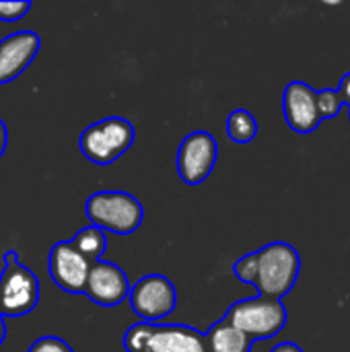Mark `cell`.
<instances>
[{"instance_id": "obj_1", "label": "cell", "mask_w": 350, "mask_h": 352, "mask_svg": "<svg viewBox=\"0 0 350 352\" xmlns=\"http://www.w3.org/2000/svg\"><path fill=\"white\" fill-rule=\"evenodd\" d=\"M301 270V258L297 250L285 241H274L256 252V274L254 287L260 297L281 299L297 283Z\"/></svg>"}, {"instance_id": "obj_2", "label": "cell", "mask_w": 350, "mask_h": 352, "mask_svg": "<svg viewBox=\"0 0 350 352\" xmlns=\"http://www.w3.org/2000/svg\"><path fill=\"white\" fill-rule=\"evenodd\" d=\"M126 352H208L206 338L192 326H163L140 322L124 336Z\"/></svg>"}, {"instance_id": "obj_3", "label": "cell", "mask_w": 350, "mask_h": 352, "mask_svg": "<svg viewBox=\"0 0 350 352\" xmlns=\"http://www.w3.org/2000/svg\"><path fill=\"white\" fill-rule=\"evenodd\" d=\"M87 217L101 231L130 235L142 225L144 208L128 192H95L87 200Z\"/></svg>"}, {"instance_id": "obj_4", "label": "cell", "mask_w": 350, "mask_h": 352, "mask_svg": "<svg viewBox=\"0 0 350 352\" xmlns=\"http://www.w3.org/2000/svg\"><path fill=\"white\" fill-rule=\"evenodd\" d=\"M134 142V126L124 118H105L83 130L80 153L95 165H109L120 159Z\"/></svg>"}, {"instance_id": "obj_5", "label": "cell", "mask_w": 350, "mask_h": 352, "mask_svg": "<svg viewBox=\"0 0 350 352\" xmlns=\"http://www.w3.org/2000/svg\"><path fill=\"white\" fill-rule=\"evenodd\" d=\"M39 301L37 276L19 262L14 252L4 254V268L0 274V316L21 318L35 309Z\"/></svg>"}, {"instance_id": "obj_6", "label": "cell", "mask_w": 350, "mask_h": 352, "mask_svg": "<svg viewBox=\"0 0 350 352\" xmlns=\"http://www.w3.org/2000/svg\"><path fill=\"white\" fill-rule=\"evenodd\" d=\"M225 320L233 324L237 330H241L252 340L272 338L276 336L285 324H287V309L281 299H268V297H256L248 301L233 303Z\"/></svg>"}, {"instance_id": "obj_7", "label": "cell", "mask_w": 350, "mask_h": 352, "mask_svg": "<svg viewBox=\"0 0 350 352\" xmlns=\"http://www.w3.org/2000/svg\"><path fill=\"white\" fill-rule=\"evenodd\" d=\"M128 301L134 314L142 322L155 324L167 318L169 314H173L177 305V295H175L173 283L167 276L149 274V276H142L134 287H130Z\"/></svg>"}, {"instance_id": "obj_8", "label": "cell", "mask_w": 350, "mask_h": 352, "mask_svg": "<svg viewBox=\"0 0 350 352\" xmlns=\"http://www.w3.org/2000/svg\"><path fill=\"white\" fill-rule=\"evenodd\" d=\"M219 157V146L212 134L198 130L188 134L177 151V175L188 186H198L206 182L212 173Z\"/></svg>"}, {"instance_id": "obj_9", "label": "cell", "mask_w": 350, "mask_h": 352, "mask_svg": "<svg viewBox=\"0 0 350 352\" xmlns=\"http://www.w3.org/2000/svg\"><path fill=\"white\" fill-rule=\"evenodd\" d=\"M47 270L52 280L62 291L72 295H83L91 270V262L70 241H60L50 252Z\"/></svg>"}, {"instance_id": "obj_10", "label": "cell", "mask_w": 350, "mask_h": 352, "mask_svg": "<svg viewBox=\"0 0 350 352\" xmlns=\"http://www.w3.org/2000/svg\"><path fill=\"white\" fill-rule=\"evenodd\" d=\"M85 295L101 307L120 305L130 295L128 276L120 266L105 260H97L91 264L85 285Z\"/></svg>"}, {"instance_id": "obj_11", "label": "cell", "mask_w": 350, "mask_h": 352, "mask_svg": "<svg viewBox=\"0 0 350 352\" xmlns=\"http://www.w3.org/2000/svg\"><path fill=\"white\" fill-rule=\"evenodd\" d=\"M39 45V35L33 31H17L0 39V85L23 74L37 56Z\"/></svg>"}, {"instance_id": "obj_12", "label": "cell", "mask_w": 350, "mask_h": 352, "mask_svg": "<svg viewBox=\"0 0 350 352\" xmlns=\"http://www.w3.org/2000/svg\"><path fill=\"white\" fill-rule=\"evenodd\" d=\"M283 109L287 124L299 134H311L322 122L316 107V91L301 80L287 85L283 95Z\"/></svg>"}, {"instance_id": "obj_13", "label": "cell", "mask_w": 350, "mask_h": 352, "mask_svg": "<svg viewBox=\"0 0 350 352\" xmlns=\"http://www.w3.org/2000/svg\"><path fill=\"white\" fill-rule=\"evenodd\" d=\"M206 349L208 352H250L252 351V338H248L241 330H237L233 324H229L225 318L217 322L206 334Z\"/></svg>"}, {"instance_id": "obj_14", "label": "cell", "mask_w": 350, "mask_h": 352, "mask_svg": "<svg viewBox=\"0 0 350 352\" xmlns=\"http://www.w3.org/2000/svg\"><path fill=\"white\" fill-rule=\"evenodd\" d=\"M91 264L101 260V256L105 254L107 250V237L101 229L89 225V227H83L70 241Z\"/></svg>"}, {"instance_id": "obj_15", "label": "cell", "mask_w": 350, "mask_h": 352, "mask_svg": "<svg viewBox=\"0 0 350 352\" xmlns=\"http://www.w3.org/2000/svg\"><path fill=\"white\" fill-rule=\"evenodd\" d=\"M258 134V122L248 109H235L227 118V136L237 144H248Z\"/></svg>"}, {"instance_id": "obj_16", "label": "cell", "mask_w": 350, "mask_h": 352, "mask_svg": "<svg viewBox=\"0 0 350 352\" xmlns=\"http://www.w3.org/2000/svg\"><path fill=\"white\" fill-rule=\"evenodd\" d=\"M342 97L336 89H324V91H316V107L320 113V120H330L334 116H338V111L342 109Z\"/></svg>"}, {"instance_id": "obj_17", "label": "cell", "mask_w": 350, "mask_h": 352, "mask_svg": "<svg viewBox=\"0 0 350 352\" xmlns=\"http://www.w3.org/2000/svg\"><path fill=\"white\" fill-rule=\"evenodd\" d=\"M31 8V2L27 0H10V2H0V21L12 23L23 19Z\"/></svg>"}, {"instance_id": "obj_18", "label": "cell", "mask_w": 350, "mask_h": 352, "mask_svg": "<svg viewBox=\"0 0 350 352\" xmlns=\"http://www.w3.org/2000/svg\"><path fill=\"white\" fill-rule=\"evenodd\" d=\"M235 270V276L241 280V283H248V285H254V274H256V252L254 254H248L243 258H239L233 266Z\"/></svg>"}, {"instance_id": "obj_19", "label": "cell", "mask_w": 350, "mask_h": 352, "mask_svg": "<svg viewBox=\"0 0 350 352\" xmlns=\"http://www.w3.org/2000/svg\"><path fill=\"white\" fill-rule=\"evenodd\" d=\"M29 352H74L68 342H64L62 338H56V336H43L39 340H35L31 344Z\"/></svg>"}, {"instance_id": "obj_20", "label": "cell", "mask_w": 350, "mask_h": 352, "mask_svg": "<svg viewBox=\"0 0 350 352\" xmlns=\"http://www.w3.org/2000/svg\"><path fill=\"white\" fill-rule=\"evenodd\" d=\"M336 91L340 93L342 103H344V105H350V72L349 74H344V78L340 80V87H338Z\"/></svg>"}, {"instance_id": "obj_21", "label": "cell", "mask_w": 350, "mask_h": 352, "mask_svg": "<svg viewBox=\"0 0 350 352\" xmlns=\"http://www.w3.org/2000/svg\"><path fill=\"white\" fill-rule=\"evenodd\" d=\"M270 352H303L295 342H281V344H276L274 349Z\"/></svg>"}, {"instance_id": "obj_22", "label": "cell", "mask_w": 350, "mask_h": 352, "mask_svg": "<svg viewBox=\"0 0 350 352\" xmlns=\"http://www.w3.org/2000/svg\"><path fill=\"white\" fill-rule=\"evenodd\" d=\"M6 142H8V130H6V124L0 120V157L6 151Z\"/></svg>"}, {"instance_id": "obj_23", "label": "cell", "mask_w": 350, "mask_h": 352, "mask_svg": "<svg viewBox=\"0 0 350 352\" xmlns=\"http://www.w3.org/2000/svg\"><path fill=\"white\" fill-rule=\"evenodd\" d=\"M4 338H6V324H4V318L0 316V346L4 342Z\"/></svg>"}]
</instances>
